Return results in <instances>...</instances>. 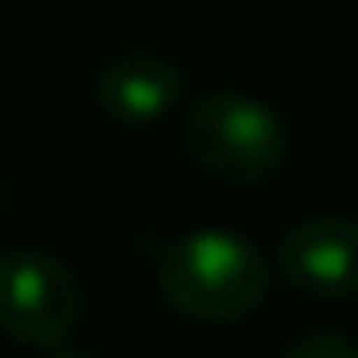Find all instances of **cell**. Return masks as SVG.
I'll return each mask as SVG.
<instances>
[{"instance_id":"2","label":"cell","mask_w":358,"mask_h":358,"mask_svg":"<svg viewBox=\"0 0 358 358\" xmlns=\"http://www.w3.org/2000/svg\"><path fill=\"white\" fill-rule=\"evenodd\" d=\"M182 150L222 186H259L290 159V127L268 100L236 87L204 91L182 114Z\"/></svg>"},{"instance_id":"7","label":"cell","mask_w":358,"mask_h":358,"mask_svg":"<svg viewBox=\"0 0 358 358\" xmlns=\"http://www.w3.org/2000/svg\"><path fill=\"white\" fill-rule=\"evenodd\" d=\"M41 358H91V354H82V350H73V345H59V350H45Z\"/></svg>"},{"instance_id":"6","label":"cell","mask_w":358,"mask_h":358,"mask_svg":"<svg viewBox=\"0 0 358 358\" xmlns=\"http://www.w3.org/2000/svg\"><path fill=\"white\" fill-rule=\"evenodd\" d=\"M277 358H358V345L345 331L322 327V331H304L299 341H290Z\"/></svg>"},{"instance_id":"3","label":"cell","mask_w":358,"mask_h":358,"mask_svg":"<svg viewBox=\"0 0 358 358\" xmlns=\"http://www.w3.org/2000/svg\"><path fill=\"white\" fill-rule=\"evenodd\" d=\"M82 322V281L50 250L0 254V331L32 350H59Z\"/></svg>"},{"instance_id":"4","label":"cell","mask_w":358,"mask_h":358,"mask_svg":"<svg viewBox=\"0 0 358 358\" xmlns=\"http://www.w3.org/2000/svg\"><path fill=\"white\" fill-rule=\"evenodd\" d=\"M277 268L308 299H358V222L313 213L281 231Z\"/></svg>"},{"instance_id":"5","label":"cell","mask_w":358,"mask_h":358,"mask_svg":"<svg viewBox=\"0 0 358 358\" xmlns=\"http://www.w3.org/2000/svg\"><path fill=\"white\" fill-rule=\"evenodd\" d=\"M96 105L109 122L150 127L186 100V69L159 50H122L96 73Z\"/></svg>"},{"instance_id":"1","label":"cell","mask_w":358,"mask_h":358,"mask_svg":"<svg viewBox=\"0 0 358 358\" xmlns=\"http://www.w3.org/2000/svg\"><path fill=\"white\" fill-rule=\"evenodd\" d=\"M164 299L195 322H245L272 295V263L250 236L227 227L182 231L155 254Z\"/></svg>"}]
</instances>
